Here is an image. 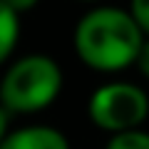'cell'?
I'll return each mask as SVG.
<instances>
[{
    "label": "cell",
    "mask_w": 149,
    "mask_h": 149,
    "mask_svg": "<svg viewBox=\"0 0 149 149\" xmlns=\"http://www.w3.org/2000/svg\"><path fill=\"white\" fill-rule=\"evenodd\" d=\"M65 85L62 67L42 52L13 60L0 77V104L10 114H37L55 104Z\"/></svg>",
    "instance_id": "2"
},
{
    "label": "cell",
    "mask_w": 149,
    "mask_h": 149,
    "mask_svg": "<svg viewBox=\"0 0 149 149\" xmlns=\"http://www.w3.org/2000/svg\"><path fill=\"white\" fill-rule=\"evenodd\" d=\"M134 67L139 70V74H142L144 80H149V37L144 40L142 50H139V57H137V65Z\"/></svg>",
    "instance_id": "8"
},
{
    "label": "cell",
    "mask_w": 149,
    "mask_h": 149,
    "mask_svg": "<svg viewBox=\"0 0 149 149\" xmlns=\"http://www.w3.org/2000/svg\"><path fill=\"white\" fill-rule=\"evenodd\" d=\"M10 117L13 114L0 104V142H3V139L8 137V132H10Z\"/></svg>",
    "instance_id": "10"
},
{
    "label": "cell",
    "mask_w": 149,
    "mask_h": 149,
    "mask_svg": "<svg viewBox=\"0 0 149 149\" xmlns=\"http://www.w3.org/2000/svg\"><path fill=\"white\" fill-rule=\"evenodd\" d=\"M20 40V13L0 0V67L10 62Z\"/></svg>",
    "instance_id": "5"
},
{
    "label": "cell",
    "mask_w": 149,
    "mask_h": 149,
    "mask_svg": "<svg viewBox=\"0 0 149 149\" xmlns=\"http://www.w3.org/2000/svg\"><path fill=\"white\" fill-rule=\"evenodd\" d=\"M104 149H149V132L144 129H132V132L112 134L107 139Z\"/></svg>",
    "instance_id": "6"
},
{
    "label": "cell",
    "mask_w": 149,
    "mask_h": 149,
    "mask_svg": "<svg viewBox=\"0 0 149 149\" xmlns=\"http://www.w3.org/2000/svg\"><path fill=\"white\" fill-rule=\"evenodd\" d=\"M3 3H5V5H10L13 10L15 13H30V10H35L37 5H40V0H3Z\"/></svg>",
    "instance_id": "9"
},
{
    "label": "cell",
    "mask_w": 149,
    "mask_h": 149,
    "mask_svg": "<svg viewBox=\"0 0 149 149\" xmlns=\"http://www.w3.org/2000/svg\"><path fill=\"white\" fill-rule=\"evenodd\" d=\"M144 30L137 25L132 13L117 5L90 8L77 20L72 32L74 55L87 70L114 74L137 65Z\"/></svg>",
    "instance_id": "1"
},
{
    "label": "cell",
    "mask_w": 149,
    "mask_h": 149,
    "mask_svg": "<svg viewBox=\"0 0 149 149\" xmlns=\"http://www.w3.org/2000/svg\"><path fill=\"white\" fill-rule=\"evenodd\" d=\"M87 117L97 129L112 134L142 129L149 117V95L132 82H107L87 100Z\"/></svg>",
    "instance_id": "3"
},
{
    "label": "cell",
    "mask_w": 149,
    "mask_h": 149,
    "mask_svg": "<svg viewBox=\"0 0 149 149\" xmlns=\"http://www.w3.org/2000/svg\"><path fill=\"white\" fill-rule=\"evenodd\" d=\"M129 13L144 30V35L149 37V0H129Z\"/></svg>",
    "instance_id": "7"
},
{
    "label": "cell",
    "mask_w": 149,
    "mask_h": 149,
    "mask_svg": "<svg viewBox=\"0 0 149 149\" xmlns=\"http://www.w3.org/2000/svg\"><path fill=\"white\" fill-rule=\"evenodd\" d=\"M0 149H72L67 134L50 124H27L10 129Z\"/></svg>",
    "instance_id": "4"
},
{
    "label": "cell",
    "mask_w": 149,
    "mask_h": 149,
    "mask_svg": "<svg viewBox=\"0 0 149 149\" xmlns=\"http://www.w3.org/2000/svg\"><path fill=\"white\" fill-rule=\"evenodd\" d=\"M80 3H100V0H80Z\"/></svg>",
    "instance_id": "11"
}]
</instances>
